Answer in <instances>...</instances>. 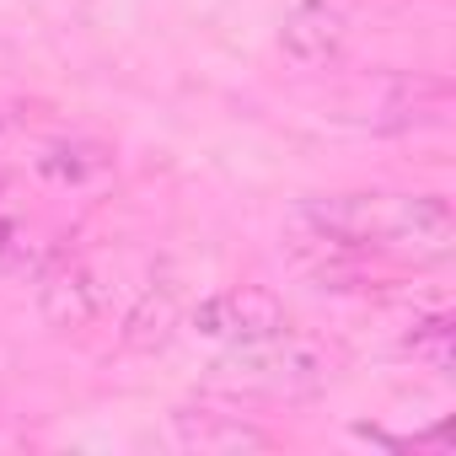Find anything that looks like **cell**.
I'll list each match as a JSON object with an SVG mask.
<instances>
[{"instance_id":"6da1fadb","label":"cell","mask_w":456,"mask_h":456,"mask_svg":"<svg viewBox=\"0 0 456 456\" xmlns=\"http://www.w3.org/2000/svg\"><path fill=\"white\" fill-rule=\"evenodd\" d=\"M290 237L317 274L354 269L360 258L445 264L456 248V215L440 193H322L296 209Z\"/></svg>"},{"instance_id":"7a4b0ae2","label":"cell","mask_w":456,"mask_h":456,"mask_svg":"<svg viewBox=\"0 0 456 456\" xmlns=\"http://www.w3.org/2000/svg\"><path fill=\"white\" fill-rule=\"evenodd\" d=\"M215 387L220 392H237V397H269V403H301L312 392L328 387V354L285 328L253 344H232L215 360Z\"/></svg>"},{"instance_id":"3957f363","label":"cell","mask_w":456,"mask_h":456,"mask_svg":"<svg viewBox=\"0 0 456 456\" xmlns=\"http://www.w3.org/2000/svg\"><path fill=\"white\" fill-rule=\"evenodd\" d=\"M193 333L199 338H215V344H253V338H269V333H285L290 328V312L274 290L264 285H232V290H215L193 306Z\"/></svg>"},{"instance_id":"277c9868","label":"cell","mask_w":456,"mask_h":456,"mask_svg":"<svg viewBox=\"0 0 456 456\" xmlns=\"http://www.w3.org/2000/svg\"><path fill=\"white\" fill-rule=\"evenodd\" d=\"M108 306H113V290H108L102 269L86 258L65 253L38 274V312L54 333H86L108 317Z\"/></svg>"},{"instance_id":"5b68a950","label":"cell","mask_w":456,"mask_h":456,"mask_svg":"<svg viewBox=\"0 0 456 456\" xmlns=\"http://www.w3.org/2000/svg\"><path fill=\"white\" fill-rule=\"evenodd\" d=\"M167 440L188 456H242V451H269L274 435L237 413L232 403H183L167 413Z\"/></svg>"},{"instance_id":"8992f818","label":"cell","mask_w":456,"mask_h":456,"mask_svg":"<svg viewBox=\"0 0 456 456\" xmlns=\"http://www.w3.org/2000/svg\"><path fill=\"white\" fill-rule=\"evenodd\" d=\"M280 49L296 70H333L349 49V12L338 0H296L280 28Z\"/></svg>"},{"instance_id":"52a82bcc","label":"cell","mask_w":456,"mask_h":456,"mask_svg":"<svg viewBox=\"0 0 456 456\" xmlns=\"http://www.w3.org/2000/svg\"><path fill=\"white\" fill-rule=\"evenodd\" d=\"M38 172L60 188H92L113 172V151L97 145V140H81V134H65V140H49L38 151Z\"/></svg>"},{"instance_id":"ba28073f","label":"cell","mask_w":456,"mask_h":456,"mask_svg":"<svg viewBox=\"0 0 456 456\" xmlns=\"http://www.w3.org/2000/svg\"><path fill=\"white\" fill-rule=\"evenodd\" d=\"M172 322H177L172 290H167V285H145V290L134 296V306L124 312V344H129V349H161L167 333H172Z\"/></svg>"},{"instance_id":"9c48e42d","label":"cell","mask_w":456,"mask_h":456,"mask_svg":"<svg viewBox=\"0 0 456 456\" xmlns=\"http://www.w3.org/2000/svg\"><path fill=\"white\" fill-rule=\"evenodd\" d=\"M403 344H408V354H413V360H424L435 376H451V365H456V322H451L445 312L419 317V322H413V333H408Z\"/></svg>"},{"instance_id":"30bf717a","label":"cell","mask_w":456,"mask_h":456,"mask_svg":"<svg viewBox=\"0 0 456 456\" xmlns=\"http://www.w3.org/2000/svg\"><path fill=\"white\" fill-rule=\"evenodd\" d=\"M22 220L0 215V264H28V242H22Z\"/></svg>"},{"instance_id":"8fae6325","label":"cell","mask_w":456,"mask_h":456,"mask_svg":"<svg viewBox=\"0 0 456 456\" xmlns=\"http://www.w3.org/2000/svg\"><path fill=\"white\" fill-rule=\"evenodd\" d=\"M6 134H12V118H6V113H0V145H6Z\"/></svg>"}]
</instances>
